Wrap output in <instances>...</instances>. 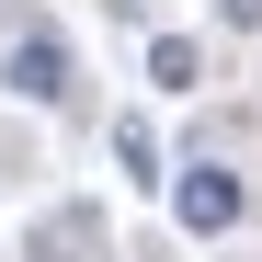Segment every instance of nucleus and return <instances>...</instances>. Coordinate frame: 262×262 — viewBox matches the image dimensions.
<instances>
[{
    "label": "nucleus",
    "instance_id": "nucleus-1",
    "mask_svg": "<svg viewBox=\"0 0 262 262\" xmlns=\"http://www.w3.org/2000/svg\"><path fill=\"white\" fill-rule=\"evenodd\" d=\"M0 80H12L23 103H57V92H69V46H57V34H23V46L0 57Z\"/></svg>",
    "mask_w": 262,
    "mask_h": 262
},
{
    "label": "nucleus",
    "instance_id": "nucleus-2",
    "mask_svg": "<svg viewBox=\"0 0 262 262\" xmlns=\"http://www.w3.org/2000/svg\"><path fill=\"white\" fill-rule=\"evenodd\" d=\"M171 205H183V228H228V216H239V183H228V171H183V194H171Z\"/></svg>",
    "mask_w": 262,
    "mask_h": 262
},
{
    "label": "nucleus",
    "instance_id": "nucleus-3",
    "mask_svg": "<svg viewBox=\"0 0 262 262\" xmlns=\"http://www.w3.org/2000/svg\"><path fill=\"white\" fill-rule=\"evenodd\" d=\"M148 69L171 80V92H194V46H183V34H160V46H148Z\"/></svg>",
    "mask_w": 262,
    "mask_h": 262
}]
</instances>
